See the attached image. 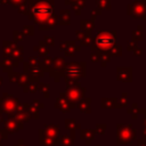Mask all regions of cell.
Returning <instances> with one entry per match:
<instances>
[{
  "label": "cell",
  "instance_id": "1",
  "mask_svg": "<svg viewBox=\"0 0 146 146\" xmlns=\"http://www.w3.org/2000/svg\"><path fill=\"white\" fill-rule=\"evenodd\" d=\"M55 0H29L25 15L39 25V30H50L58 24V15L54 13Z\"/></svg>",
  "mask_w": 146,
  "mask_h": 146
},
{
  "label": "cell",
  "instance_id": "2",
  "mask_svg": "<svg viewBox=\"0 0 146 146\" xmlns=\"http://www.w3.org/2000/svg\"><path fill=\"white\" fill-rule=\"evenodd\" d=\"M116 42V32L115 31H97L95 38L91 41V51H108Z\"/></svg>",
  "mask_w": 146,
  "mask_h": 146
},
{
  "label": "cell",
  "instance_id": "3",
  "mask_svg": "<svg viewBox=\"0 0 146 146\" xmlns=\"http://www.w3.org/2000/svg\"><path fill=\"white\" fill-rule=\"evenodd\" d=\"M64 78L78 81L86 75V63L84 62H70L63 68Z\"/></svg>",
  "mask_w": 146,
  "mask_h": 146
},
{
  "label": "cell",
  "instance_id": "4",
  "mask_svg": "<svg viewBox=\"0 0 146 146\" xmlns=\"http://www.w3.org/2000/svg\"><path fill=\"white\" fill-rule=\"evenodd\" d=\"M128 14L132 15L137 19H145V17H146V0L135 1L132 5H129Z\"/></svg>",
  "mask_w": 146,
  "mask_h": 146
},
{
  "label": "cell",
  "instance_id": "5",
  "mask_svg": "<svg viewBox=\"0 0 146 146\" xmlns=\"http://www.w3.org/2000/svg\"><path fill=\"white\" fill-rule=\"evenodd\" d=\"M84 92H86V89L82 88L80 84L79 86H75V87H67L66 88V91L64 94H62L65 98H67L68 100H72V102H75V100H79L81 99L83 96H84Z\"/></svg>",
  "mask_w": 146,
  "mask_h": 146
},
{
  "label": "cell",
  "instance_id": "6",
  "mask_svg": "<svg viewBox=\"0 0 146 146\" xmlns=\"http://www.w3.org/2000/svg\"><path fill=\"white\" fill-rule=\"evenodd\" d=\"M136 136L135 130L131 129V127H123L119 131V140L120 143H130L131 139H133Z\"/></svg>",
  "mask_w": 146,
  "mask_h": 146
},
{
  "label": "cell",
  "instance_id": "7",
  "mask_svg": "<svg viewBox=\"0 0 146 146\" xmlns=\"http://www.w3.org/2000/svg\"><path fill=\"white\" fill-rule=\"evenodd\" d=\"M0 104L2 106V108L5 111H13L15 107H16V104H17V99H15L11 95H8V94H5L3 95V98L0 99Z\"/></svg>",
  "mask_w": 146,
  "mask_h": 146
},
{
  "label": "cell",
  "instance_id": "8",
  "mask_svg": "<svg viewBox=\"0 0 146 146\" xmlns=\"http://www.w3.org/2000/svg\"><path fill=\"white\" fill-rule=\"evenodd\" d=\"M8 78L11 82L17 83L19 86H25L29 82V76L24 73H17V72H10L8 73Z\"/></svg>",
  "mask_w": 146,
  "mask_h": 146
},
{
  "label": "cell",
  "instance_id": "9",
  "mask_svg": "<svg viewBox=\"0 0 146 146\" xmlns=\"http://www.w3.org/2000/svg\"><path fill=\"white\" fill-rule=\"evenodd\" d=\"M16 46H17V43H15L14 41L3 40L2 41V55H3V57L5 58H10L14 49L16 48Z\"/></svg>",
  "mask_w": 146,
  "mask_h": 146
},
{
  "label": "cell",
  "instance_id": "10",
  "mask_svg": "<svg viewBox=\"0 0 146 146\" xmlns=\"http://www.w3.org/2000/svg\"><path fill=\"white\" fill-rule=\"evenodd\" d=\"M117 79L123 82H129L131 80V68L130 67H117Z\"/></svg>",
  "mask_w": 146,
  "mask_h": 146
},
{
  "label": "cell",
  "instance_id": "11",
  "mask_svg": "<svg viewBox=\"0 0 146 146\" xmlns=\"http://www.w3.org/2000/svg\"><path fill=\"white\" fill-rule=\"evenodd\" d=\"M33 49H34L35 51H38V54H39L40 57H47V56H49L50 47H49L43 40H40L39 43H38V46H34Z\"/></svg>",
  "mask_w": 146,
  "mask_h": 146
},
{
  "label": "cell",
  "instance_id": "12",
  "mask_svg": "<svg viewBox=\"0 0 146 146\" xmlns=\"http://www.w3.org/2000/svg\"><path fill=\"white\" fill-rule=\"evenodd\" d=\"M71 23V11L68 9H62L58 14V24L59 25H68Z\"/></svg>",
  "mask_w": 146,
  "mask_h": 146
},
{
  "label": "cell",
  "instance_id": "13",
  "mask_svg": "<svg viewBox=\"0 0 146 146\" xmlns=\"http://www.w3.org/2000/svg\"><path fill=\"white\" fill-rule=\"evenodd\" d=\"M18 64L15 63L11 58H5L3 60H0V67L3 70V72L6 73H10L13 72V68L16 67Z\"/></svg>",
  "mask_w": 146,
  "mask_h": 146
},
{
  "label": "cell",
  "instance_id": "14",
  "mask_svg": "<svg viewBox=\"0 0 146 146\" xmlns=\"http://www.w3.org/2000/svg\"><path fill=\"white\" fill-rule=\"evenodd\" d=\"M39 79L38 78H29V82L24 86V91L25 92H35L39 88Z\"/></svg>",
  "mask_w": 146,
  "mask_h": 146
},
{
  "label": "cell",
  "instance_id": "15",
  "mask_svg": "<svg viewBox=\"0 0 146 146\" xmlns=\"http://www.w3.org/2000/svg\"><path fill=\"white\" fill-rule=\"evenodd\" d=\"M80 49H81V47L76 46L74 40H68V44H67V48L64 50V55L65 56H74V54L78 52Z\"/></svg>",
  "mask_w": 146,
  "mask_h": 146
},
{
  "label": "cell",
  "instance_id": "16",
  "mask_svg": "<svg viewBox=\"0 0 146 146\" xmlns=\"http://www.w3.org/2000/svg\"><path fill=\"white\" fill-rule=\"evenodd\" d=\"M65 65H66V63H65L64 57L57 56V57L52 58V63H51V70H54V71H62V70L65 67Z\"/></svg>",
  "mask_w": 146,
  "mask_h": 146
},
{
  "label": "cell",
  "instance_id": "17",
  "mask_svg": "<svg viewBox=\"0 0 146 146\" xmlns=\"http://www.w3.org/2000/svg\"><path fill=\"white\" fill-rule=\"evenodd\" d=\"M43 74H44V71L38 65V66H31L30 68H29V71H27V73H26V75L29 76V78H41V76H43Z\"/></svg>",
  "mask_w": 146,
  "mask_h": 146
},
{
  "label": "cell",
  "instance_id": "18",
  "mask_svg": "<svg viewBox=\"0 0 146 146\" xmlns=\"http://www.w3.org/2000/svg\"><path fill=\"white\" fill-rule=\"evenodd\" d=\"M80 27H81L82 32L90 33L95 27V22H92L91 19H81L80 21Z\"/></svg>",
  "mask_w": 146,
  "mask_h": 146
},
{
  "label": "cell",
  "instance_id": "19",
  "mask_svg": "<svg viewBox=\"0 0 146 146\" xmlns=\"http://www.w3.org/2000/svg\"><path fill=\"white\" fill-rule=\"evenodd\" d=\"M15 63H21L23 62V47L22 46H16V48L14 49L13 54H11V57H10Z\"/></svg>",
  "mask_w": 146,
  "mask_h": 146
},
{
  "label": "cell",
  "instance_id": "20",
  "mask_svg": "<svg viewBox=\"0 0 146 146\" xmlns=\"http://www.w3.org/2000/svg\"><path fill=\"white\" fill-rule=\"evenodd\" d=\"M56 107H58V108H60L62 111H68V108H70V103H68V99L67 98H65L62 94H60V96L57 98V102H56Z\"/></svg>",
  "mask_w": 146,
  "mask_h": 146
},
{
  "label": "cell",
  "instance_id": "21",
  "mask_svg": "<svg viewBox=\"0 0 146 146\" xmlns=\"http://www.w3.org/2000/svg\"><path fill=\"white\" fill-rule=\"evenodd\" d=\"M71 6H72V8H73L75 15H80L81 11L83 10V8L86 7V0H76V1H74Z\"/></svg>",
  "mask_w": 146,
  "mask_h": 146
},
{
  "label": "cell",
  "instance_id": "22",
  "mask_svg": "<svg viewBox=\"0 0 146 146\" xmlns=\"http://www.w3.org/2000/svg\"><path fill=\"white\" fill-rule=\"evenodd\" d=\"M51 63H52V57L50 56H47L43 58V60L40 62L39 66L44 71V72H49L51 70Z\"/></svg>",
  "mask_w": 146,
  "mask_h": 146
},
{
  "label": "cell",
  "instance_id": "23",
  "mask_svg": "<svg viewBox=\"0 0 146 146\" xmlns=\"http://www.w3.org/2000/svg\"><path fill=\"white\" fill-rule=\"evenodd\" d=\"M96 3L98 6V9H111V2L110 0H96Z\"/></svg>",
  "mask_w": 146,
  "mask_h": 146
},
{
  "label": "cell",
  "instance_id": "24",
  "mask_svg": "<svg viewBox=\"0 0 146 146\" xmlns=\"http://www.w3.org/2000/svg\"><path fill=\"white\" fill-rule=\"evenodd\" d=\"M108 54H110V56H111V55H112V56H121V54H122V48L115 43V44L108 50Z\"/></svg>",
  "mask_w": 146,
  "mask_h": 146
},
{
  "label": "cell",
  "instance_id": "25",
  "mask_svg": "<svg viewBox=\"0 0 146 146\" xmlns=\"http://www.w3.org/2000/svg\"><path fill=\"white\" fill-rule=\"evenodd\" d=\"M23 36H24V34H23L22 31H18V30H14L13 31V38H14V42L15 43L21 42L23 40Z\"/></svg>",
  "mask_w": 146,
  "mask_h": 146
},
{
  "label": "cell",
  "instance_id": "26",
  "mask_svg": "<svg viewBox=\"0 0 146 146\" xmlns=\"http://www.w3.org/2000/svg\"><path fill=\"white\" fill-rule=\"evenodd\" d=\"M23 34L24 35H27V36H31L34 34V27L33 25H24L23 26V30H22Z\"/></svg>",
  "mask_w": 146,
  "mask_h": 146
},
{
  "label": "cell",
  "instance_id": "27",
  "mask_svg": "<svg viewBox=\"0 0 146 146\" xmlns=\"http://www.w3.org/2000/svg\"><path fill=\"white\" fill-rule=\"evenodd\" d=\"M108 62H110V54H108V51L100 52V64H102V66H106Z\"/></svg>",
  "mask_w": 146,
  "mask_h": 146
},
{
  "label": "cell",
  "instance_id": "28",
  "mask_svg": "<svg viewBox=\"0 0 146 146\" xmlns=\"http://www.w3.org/2000/svg\"><path fill=\"white\" fill-rule=\"evenodd\" d=\"M89 103H90V100H89L88 98L81 100V102L79 103V108H80L81 111H83V112H89Z\"/></svg>",
  "mask_w": 146,
  "mask_h": 146
},
{
  "label": "cell",
  "instance_id": "29",
  "mask_svg": "<svg viewBox=\"0 0 146 146\" xmlns=\"http://www.w3.org/2000/svg\"><path fill=\"white\" fill-rule=\"evenodd\" d=\"M91 41H92V38H91V34H87L83 39L80 40V44L81 46H90L91 44Z\"/></svg>",
  "mask_w": 146,
  "mask_h": 146
},
{
  "label": "cell",
  "instance_id": "30",
  "mask_svg": "<svg viewBox=\"0 0 146 146\" xmlns=\"http://www.w3.org/2000/svg\"><path fill=\"white\" fill-rule=\"evenodd\" d=\"M27 63H29L31 66H38V65L40 64V59H39V57H36V56H30L29 59H27Z\"/></svg>",
  "mask_w": 146,
  "mask_h": 146
},
{
  "label": "cell",
  "instance_id": "31",
  "mask_svg": "<svg viewBox=\"0 0 146 146\" xmlns=\"http://www.w3.org/2000/svg\"><path fill=\"white\" fill-rule=\"evenodd\" d=\"M39 88H40V90L44 94L46 97H49V92H48V90H49L50 86H49L48 83H40V84H39Z\"/></svg>",
  "mask_w": 146,
  "mask_h": 146
},
{
  "label": "cell",
  "instance_id": "32",
  "mask_svg": "<svg viewBox=\"0 0 146 146\" xmlns=\"http://www.w3.org/2000/svg\"><path fill=\"white\" fill-rule=\"evenodd\" d=\"M141 35H143V29H141V26H138V29L132 32V36L136 40H140L141 39Z\"/></svg>",
  "mask_w": 146,
  "mask_h": 146
},
{
  "label": "cell",
  "instance_id": "33",
  "mask_svg": "<svg viewBox=\"0 0 146 146\" xmlns=\"http://www.w3.org/2000/svg\"><path fill=\"white\" fill-rule=\"evenodd\" d=\"M100 14H102V10H100V9H98V8H97V9H92V10L90 11V19H91L92 22H95V19H96Z\"/></svg>",
  "mask_w": 146,
  "mask_h": 146
},
{
  "label": "cell",
  "instance_id": "34",
  "mask_svg": "<svg viewBox=\"0 0 146 146\" xmlns=\"http://www.w3.org/2000/svg\"><path fill=\"white\" fill-rule=\"evenodd\" d=\"M90 59L92 62H99L100 60V51L96 50V51H91L90 54Z\"/></svg>",
  "mask_w": 146,
  "mask_h": 146
},
{
  "label": "cell",
  "instance_id": "35",
  "mask_svg": "<svg viewBox=\"0 0 146 146\" xmlns=\"http://www.w3.org/2000/svg\"><path fill=\"white\" fill-rule=\"evenodd\" d=\"M43 41H44L49 47H51V46H54V44H55V38H54L52 35H44Z\"/></svg>",
  "mask_w": 146,
  "mask_h": 146
},
{
  "label": "cell",
  "instance_id": "36",
  "mask_svg": "<svg viewBox=\"0 0 146 146\" xmlns=\"http://www.w3.org/2000/svg\"><path fill=\"white\" fill-rule=\"evenodd\" d=\"M115 102V99H108V98H104L103 99V106L104 107H112L113 106V103Z\"/></svg>",
  "mask_w": 146,
  "mask_h": 146
},
{
  "label": "cell",
  "instance_id": "37",
  "mask_svg": "<svg viewBox=\"0 0 146 146\" xmlns=\"http://www.w3.org/2000/svg\"><path fill=\"white\" fill-rule=\"evenodd\" d=\"M87 34H89V33H86V32H82L81 30H76L75 31V36H76V40H81V39H83Z\"/></svg>",
  "mask_w": 146,
  "mask_h": 146
},
{
  "label": "cell",
  "instance_id": "38",
  "mask_svg": "<svg viewBox=\"0 0 146 146\" xmlns=\"http://www.w3.org/2000/svg\"><path fill=\"white\" fill-rule=\"evenodd\" d=\"M27 1H29V0H10V3H11L14 7H16V6L21 5V3H27Z\"/></svg>",
  "mask_w": 146,
  "mask_h": 146
},
{
  "label": "cell",
  "instance_id": "39",
  "mask_svg": "<svg viewBox=\"0 0 146 146\" xmlns=\"http://www.w3.org/2000/svg\"><path fill=\"white\" fill-rule=\"evenodd\" d=\"M128 50H132V49H135L136 48V42H132V41H129L128 42Z\"/></svg>",
  "mask_w": 146,
  "mask_h": 146
},
{
  "label": "cell",
  "instance_id": "40",
  "mask_svg": "<svg viewBox=\"0 0 146 146\" xmlns=\"http://www.w3.org/2000/svg\"><path fill=\"white\" fill-rule=\"evenodd\" d=\"M141 52H143V49H140V48H138V49L135 50V55H137V56H139Z\"/></svg>",
  "mask_w": 146,
  "mask_h": 146
},
{
  "label": "cell",
  "instance_id": "41",
  "mask_svg": "<svg viewBox=\"0 0 146 146\" xmlns=\"http://www.w3.org/2000/svg\"><path fill=\"white\" fill-rule=\"evenodd\" d=\"M74 1H76V0H64V2H65V5H72Z\"/></svg>",
  "mask_w": 146,
  "mask_h": 146
},
{
  "label": "cell",
  "instance_id": "42",
  "mask_svg": "<svg viewBox=\"0 0 146 146\" xmlns=\"http://www.w3.org/2000/svg\"><path fill=\"white\" fill-rule=\"evenodd\" d=\"M10 0H1V3H9Z\"/></svg>",
  "mask_w": 146,
  "mask_h": 146
},
{
  "label": "cell",
  "instance_id": "43",
  "mask_svg": "<svg viewBox=\"0 0 146 146\" xmlns=\"http://www.w3.org/2000/svg\"><path fill=\"white\" fill-rule=\"evenodd\" d=\"M2 81H3V79L0 76V86H2Z\"/></svg>",
  "mask_w": 146,
  "mask_h": 146
},
{
  "label": "cell",
  "instance_id": "44",
  "mask_svg": "<svg viewBox=\"0 0 146 146\" xmlns=\"http://www.w3.org/2000/svg\"><path fill=\"white\" fill-rule=\"evenodd\" d=\"M144 122H145V127H146V117H145V121Z\"/></svg>",
  "mask_w": 146,
  "mask_h": 146
},
{
  "label": "cell",
  "instance_id": "45",
  "mask_svg": "<svg viewBox=\"0 0 146 146\" xmlns=\"http://www.w3.org/2000/svg\"><path fill=\"white\" fill-rule=\"evenodd\" d=\"M0 3H1V0H0Z\"/></svg>",
  "mask_w": 146,
  "mask_h": 146
}]
</instances>
